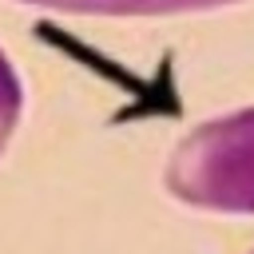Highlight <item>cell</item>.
Here are the masks:
<instances>
[{
  "instance_id": "3957f363",
  "label": "cell",
  "mask_w": 254,
  "mask_h": 254,
  "mask_svg": "<svg viewBox=\"0 0 254 254\" xmlns=\"http://www.w3.org/2000/svg\"><path fill=\"white\" fill-rule=\"evenodd\" d=\"M20 111H24V83L12 67V60L0 52V155H4V147L20 123Z\"/></svg>"
},
{
  "instance_id": "6da1fadb",
  "label": "cell",
  "mask_w": 254,
  "mask_h": 254,
  "mask_svg": "<svg viewBox=\"0 0 254 254\" xmlns=\"http://www.w3.org/2000/svg\"><path fill=\"white\" fill-rule=\"evenodd\" d=\"M163 183L187 206L254 214V107L206 119L183 135Z\"/></svg>"
},
{
  "instance_id": "7a4b0ae2",
  "label": "cell",
  "mask_w": 254,
  "mask_h": 254,
  "mask_svg": "<svg viewBox=\"0 0 254 254\" xmlns=\"http://www.w3.org/2000/svg\"><path fill=\"white\" fill-rule=\"evenodd\" d=\"M20 4L75 12V16H175V12H202L238 0H20Z\"/></svg>"
}]
</instances>
